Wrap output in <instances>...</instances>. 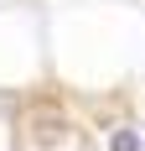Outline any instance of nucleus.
I'll return each mask as SVG.
<instances>
[{
	"label": "nucleus",
	"instance_id": "nucleus-3",
	"mask_svg": "<svg viewBox=\"0 0 145 151\" xmlns=\"http://www.w3.org/2000/svg\"><path fill=\"white\" fill-rule=\"evenodd\" d=\"M83 151H88V146H83Z\"/></svg>",
	"mask_w": 145,
	"mask_h": 151
},
{
	"label": "nucleus",
	"instance_id": "nucleus-1",
	"mask_svg": "<svg viewBox=\"0 0 145 151\" xmlns=\"http://www.w3.org/2000/svg\"><path fill=\"white\" fill-rule=\"evenodd\" d=\"M31 136H36V141H47V146H52V141L62 136V115H57V109H52V104H47V109H36V115H31Z\"/></svg>",
	"mask_w": 145,
	"mask_h": 151
},
{
	"label": "nucleus",
	"instance_id": "nucleus-2",
	"mask_svg": "<svg viewBox=\"0 0 145 151\" xmlns=\"http://www.w3.org/2000/svg\"><path fill=\"white\" fill-rule=\"evenodd\" d=\"M109 151H145V141L135 136V130H114V141H109Z\"/></svg>",
	"mask_w": 145,
	"mask_h": 151
}]
</instances>
